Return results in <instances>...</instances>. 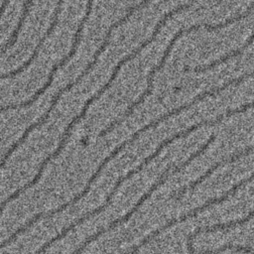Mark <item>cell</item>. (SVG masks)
<instances>
[{"instance_id":"1","label":"cell","mask_w":254,"mask_h":254,"mask_svg":"<svg viewBox=\"0 0 254 254\" xmlns=\"http://www.w3.org/2000/svg\"><path fill=\"white\" fill-rule=\"evenodd\" d=\"M192 5H193V3L190 1V2H188V3L181 4V5L177 6V7H175L174 9H172L171 11L167 12V13L159 20V22L156 24V26L154 27V30H153V32H152V35H151L148 39H146L145 41H143V42L140 44V46H138L135 50H133V51H132L131 53H129L127 56H125V57H123L121 60H119V62H118V63L116 64V65L114 66V68H113V70H112V73H111L109 79H108L105 83H103V85H102L97 91H95V93H94L93 95H91V96L84 102V104H83V106H82L80 112H79L77 115H75V116L69 121V123L66 125L65 129L64 130V132H63V134H62V136H61L60 143H59L58 147H57L51 154H49V155L43 160V163H42L43 166L47 167L48 164H49L52 160L56 159V158L62 153V151L64 150V146H65V144H66V142H67L69 136L71 135V131H72V129L74 128V126H75L82 118H84V116H85L86 113H87V110H88L89 106H90L94 101H96L97 99H99L100 96L111 86V84L113 83V81L115 80V78L117 77V75L119 74V72H120L122 66H123L125 64H127L128 62L134 60L147 46H149L151 43H153V42L156 40V38L159 36V34H160L162 28L167 24V22H168L171 18H173L175 15L179 14L180 12H183V11H185V10L190 9Z\"/></svg>"},{"instance_id":"2","label":"cell","mask_w":254,"mask_h":254,"mask_svg":"<svg viewBox=\"0 0 254 254\" xmlns=\"http://www.w3.org/2000/svg\"><path fill=\"white\" fill-rule=\"evenodd\" d=\"M214 139H215V136H214V135H211V136L206 140V142H205L204 144H202L195 152H193V153H192L187 160H185L183 163H181V164H179V165H170V166L162 173V175L159 177V179H158L155 183H153V184L151 185V187L149 188V190H148L147 191H145V192L140 196V198H138V200L135 202L134 206H132L125 214H123V215L119 216L118 218L112 220L106 227H103V228L97 230L96 232H94L93 234L89 235V236H88L74 251H72L70 254H80L91 242L97 240L101 235L105 234L106 232H109L110 230L114 229V228L117 227L118 225H120V224H122V223H124V222H127V221L132 217V215L135 214V212L143 205V203H144L148 198H150V197L152 196V194L168 180V178H169L171 175L182 172V171H183L185 168H187L193 160H195V159L198 158L200 155H202V154L208 149V147H209L210 144L214 141Z\"/></svg>"},{"instance_id":"3","label":"cell","mask_w":254,"mask_h":254,"mask_svg":"<svg viewBox=\"0 0 254 254\" xmlns=\"http://www.w3.org/2000/svg\"><path fill=\"white\" fill-rule=\"evenodd\" d=\"M33 1H34V0H25V2H24V4H23V7H22V11H21V16H20V18H19V20H18V23H17L15 29L13 30L9 41H8V42L2 47V49H1L2 54H5V52H6L8 49H10L11 47H13V46L16 44V41L18 40V36H19V34H20V32H21L23 26H24V23H25L26 18H27L28 14H29L30 8H31V6H32V4H33Z\"/></svg>"},{"instance_id":"4","label":"cell","mask_w":254,"mask_h":254,"mask_svg":"<svg viewBox=\"0 0 254 254\" xmlns=\"http://www.w3.org/2000/svg\"><path fill=\"white\" fill-rule=\"evenodd\" d=\"M254 108V100L251 101V102H247V103H244L238 107H235L233 108V113L234 115H237V114H241V113H244L246 112L247 110L249 109H252Z\"/></svg>"},{"instance_id":"5","label":"cell","mask_w":254,"mask_h":254,"mask_svg":"<svg viewBox=\"0 0 254 254\" xmlns=\"http://www.w3.org/2000/svg\"><path fill=\"white\" fill-rule=\"evenodd\" d=\"M10 1H11V0H3L2 5H1V13H2V15L5 13V10H6V8L8 7Z\"/></svg>"}]
</instances>
